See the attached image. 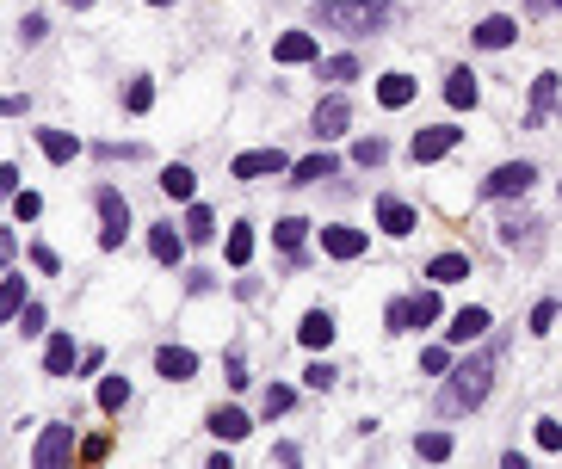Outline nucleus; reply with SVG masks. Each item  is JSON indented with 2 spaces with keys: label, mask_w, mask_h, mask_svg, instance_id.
I'll list each match as a JSON object with an SVG mask.
<instances>
[{
  "label": "nucleus",
  "mask_w": 562,
  "mask_h": 469,
  "mask_svg": "<svg viewBox=\"0 0 562 469\" xmlns=\"http://www.w3.org/2000/svg\"><path fill=\"white\" fill-rule=\"evenodd\" d=\"M68 7H75V13H87V7H93V0H68Z\"/></svg>",
  "instance_id": "49"
},
{
  "label": "nucleus",
  "mask_w": 562,
  "mask_h": 469,
  "mask_svg": "<svg viewBox=\"0 0 562 469\" xmlns=\"http://www.w3.org/2000/svg\"><path fill=\"white\" fill-rule=\"evenodd\" d=\"M161 192H167V198H180V204H192V192H198V173H192L186 161L161 167Z\"/></svg>",
  "instance_id": "25"
},
{
  "label": "nucleus",
  "mask_w": 562,
  "mask_h": 469,
  "mask_svg": "<svg viewBox=\"0 0 562 469\" xmlns=\"http://www.w3.org/2000/svg\"><path fill=\"white\" fill-rule=\"evenodd\" d=\"M155 371H161L167 383H192V377H198V352H186V346H161V352H155Z\"/></svg>",
  "instance_id": "13"
},
{
  "label": "nucleus",
  "mask_w": 562,
  "mask_h": 469,
  "mask_svg": "<svg viewBox=\"0 0 562 469\" xmlns=\"http://www.w3.org/2000/svg\"><path fill=\"white\" fill-rule=\"evenodd\" d=\"M186 235H192V241H210V235H217V216H210L198 198L186 204Z\"/></svg>",
  "instance_id": "33"
},
{
  "label": "nucleus",
  "mask_w": 562,
  "mask_h": 469,
  "mask_svg": "<svg viewBox=\"0 0 562 469\" xmlns=\"http://www.w3.org/2000/svg\"><path fill=\"white\" fill-rule=\"evenodd\" d=\"M297 340H303L309 352H322V346L334 340V315H328V309H309V315L297 321Z\"/></svg>",
  "instance_id": "22"
},
{
  "label": "nucleus",
  "mask_w": 562,
  "mask_h": 469,
  "mask_svg": "<svg viewBox=\"0 0 562 469\" xmlns=\"http://www.w3.org/2000/svg\"><path fill=\"white\" fill-rule=\"evenodd\" d=\"M223 254H229V266H248V260H254V229H248V223H235L229 241H223Z\"/></svg>",
  "instance_id": "28"
},
{
  "label": "nucleus",
  "mask_w": 562,
  "mask_h": 469,
  "mask_svg": "<svg viewBox=\"0 0 562 469\" xmlns=\"http://www.w3.org/2000/svg\"><path fill=\"white\" fill-rule=\"evenodd\" d=\"M538 445L544 451H562V420H538Z\"/></svg>",
  "instance_id": "44"
},
{
  "label": "nucleus",
  "mask_w": 562,
  "mask_h": 469,
  "mask_svg": "<svg viewBox=\"0 0 562 469\" xmlns=\"http://www.w3.org/2000/svg\"><path fill=\"white\" fill-rule=\"evenodd\" d=\"M353 161L359 167H383V161H390V142H383V136H359L353 142Z\"/></svg>",
  "instance_id": "31"
},
{
  "label": "nucleus",
  "mask_w": 562,
  "mask_h": 469,
  "mask_svg": "<svg viewBox=\"0 0 562 469\" xmlns=\"http://www.w3.org/2000/svg\"><path fill=\"white\" fill-rule=\"evenodd\" d=\"M451 451H458V445H451V432H420V439H414V457H427V463H445Z\"/></svg>",
  "instance_id": "29"
},
{
  "label": "nucleus",
  "mask_w": 562,
  "mask_h": 469,
  "mask_svg": "<svg viewBox=\"0 0 562 469\" xmlns=\"http://www.w3.org/2000/svg\"><path fill=\"white\" fill-rule=\"evenodd\" d=\"M427 278H433V284H458V278H470V254H433V260H427Z\"/></svg>",
  "instance_id": "27"
},
{
  "label": "nucleus",
  "mask_w": 562,
  "mask_h": 469,
  "mask_svg": "<svg viewBox=\"0 0 562 469\" xmlns=\"http://www.w3.org/2000/svg\"><path fill=\"white\" fill-rule=\"evenodd\" d=\"M315 75H322V81H353V75H359V56H328Z\"/></svg>",
  "instance_id": "37"
},
{
  "label": "nucleus",
  "mask_w": 562,
  "mask_h": 469,
  "mask_svg": "<svg viewBox=\"0 0 562 469\" xmlns=\"http://www.w3.org/2000/svg\"><path fill=\"white\" fill-rule=\"evenodd\" d=\"M470 38H476V50H507V44L519 38V25H513L507 13H488V19L470 31Z\"/></svg>",
  "instance_id": "15"
},
{
  "label": "nucleus",
  "mask_w": 562,
  "mask_h": 469,
  "mask_svg": "<svg viewBox=\"0 0 562 469\" xmlns=\"http://www.w3.org/2000/svg\"><path fill=\"white\" fill-rule=\"evenodd\" d=\"M365 247H371L365 229H346V223H328V229H322V254H328V260H359Z\"/></svg>",
  "instance_id": "10"
},
{
  "label": "nucleus",
  "mask_w": 562,
  "mask_h": 469,
  "mask_svg": "<svg viewBox=\"0 0 562 469\" xmlns=\"http://www.w3.org/2000/svg\"><path fill=\"white\" fill-rule=\"evenodd\" d=\"M377 229H383V235H414L420 216H414V204H402V198H377Z\"/></svg>",
  "instance_id": "12"
},
{
  "label": "nucleus",
  "mask_w": 562,
  "mask_h": 469,
  "mask_svg": "<svg viewBox=\"0 0 562 469\" xmlns=\"http://www.w3.org/2000/svg\"><path fill=\"white\" fill-rule=\"evenodd\" d=\"M408 99H414V81L402 75V68H390V75H377V105H383V112H402Z\"/></svg>",
  "instance_id": "19"
},
{
  "label": "nucleus",
  "mask_w": 562,
  "mask_h": 469,
  "mask_svg": "<svg viewBox=\"0 0 562 469\" xmlns=\"http://www.w3.org/2000/svg\"><path fill=\"white\" fill-rule=\"evenodd\" d=\"M420 371H427V377H445V371H451V352H445V346H427V352H420Z\"/></svg>",
  "instance_id": "43"
},
{
  "label": "nucleus",
  "mask_w": 562,
  "mask_h": 469,
  "mask_svg": "<svg viewBox=\"0 0 562 469\" xmlns=\"http://www.w3.org/2000/svg\"><path fill=\"white\" fill-rule=\"evenodd\" d=\"M0 192H7V198L19 192V167H13V161H0Z\"/></svg>",
  "instance_id": "45"
},
{
  "label": "nucleus",
  "mask_w": 562,
  "mask_h": 469,
  "mask_svg": "<svg viewBox=\"0 0 562 469\" xmlns=\"http://www.w3.org/2000/svg\"><path fill=\"white\" fill-rule=\"evenodd\" d=\"M556 112V75H538L532 81V112H525V130H544Z\"/></svg>",
  "instance_id": "18"
},
{
  "label": "nucleus",
  "mask_w": 562,
  "mask_h": 469,
  "mask_svg": "<svg viewBox=\"0 0 562 469\" xmlns=\"http://www.w3.org/2000/svg\"><path fill=\"white\" fill-rule=\"evenodd\" d=\"M149 105H155V81H130V87H124V112H136V118H143Z\"/></svg>",
  "instance_id": "36"
},
{
  "label": "nucleus",
  "mask_w": 562,
  "mask_h": 469,
  "mask_svg": "<svg viewBox=\"0 0 562 469\" xmlns=\"http://www.w3.org/2000/svg\"><path fill=\"white\" fill-rule=\"evenodd\" d=\"M31 266H38V272H56V266H62V260H56V254H50V247H31Z\"/></svg>",
  "instance_id": "47"
},
{
  "label": "nucleus",
  "mask_w": 562,
  "mask_h": 469,
  "mask_svg": "<svg viewBox=\"0 0 562 469\" xmlns=\"http://www.w3.org/2000/svg\"><path fill=\"white\" fill-rule=\"evenodd\" d=\"M303 383H309V389H334V383H340V371L328 365V358H315V365L303 371Z\"/></svg>",
  "instance_id": "40"
},
{
  "label": "nucleus",
  "mask_w": 562,
  "mask_h": 469,
  "mask_svg": "<svg viewBox=\"0 0 562 469\" xmlns=\"http://www.w3.org/2000/svg\"><path fill=\"white\" fill-rule=\"evenodd\" d=\"M488 328H495V315H488L482 303H470V309H458V315H451V328H445V340H451V346H470V340H482Z\"/></svg>",
  "instance_id": "11"
},
{
  "label": "nucleus",
  "mask_w": 562,
  "mask_h": 469,
  "mask_svg": "<svg viewBox=\"0 0 562 469\" xmlns=\"http://www.w3.org/2000/svg\"><path fill=\"white\" fill-rule=\"evenodd\" d=\"M383 321H390V334L433 328V321H439V284H433V291H414V297H396L390 309H383Z\"/></svg>",
  "instance_id": "4"
},
{
  "label": "nucleus",
  "mask_w": 562,
  "mask_h": 469,
  "mask_svg": "<svg viewBox=\"0 0 562 469\" xmlns=\"http://www.w3.org/2000/svg\"><path fill=\"white\" fill-rule=\"evenodd\" d=\"M445 105H451V112H470V105H476V75H470V68H451V75H445Z\"/></svg>",
  "instance_id": "24"
},
{
  "label": "nucleus",
  "mask_w": 562,
  "mask_h": 469,
  "mask_svg": "<svg viewBox=\"0 0 562 469\" xmlns=\"http://www.w3.org/2000/svg\"><path fill=\"white\" fill-rule=\"evenodd\" d=\"M44 31H50L44 13H25V19H19V44H44Z\"/></svg>",
  "instance_id": "42"
},
{
  "label": "nucleus",
  "mask_w": 562,
  "mask_h": 469,
  "mask_svg": "<svg viewBox=\"0 0 562 469\" xmlns=\"http://www.w3.org/2000/svg\"><path fill=\"white\" fill-rule=\"evenodd\" d=\"M458 124H427V130H414V142H408V155H414V167H427V161H445L451 149H458Z\"/></svg>",
  "instance_id": "6"
},
{
  "label": "nucleus",
  "mask_w": 562,
  "mask_h": 469,
  "mask_svg": "<svg viewBox=\"0 0 562 469\" xmlns=\"http://www.w3.org/2000/svg\"><path fill=\"white\" fill-rule=\"evenodd\" d=\"M272 62H285V68H297V62H315V38H309V31H285V38L272 44Z\"/></svg>",
  "instance_id": "21"
},
{
  "label": "nucleus",
  "mask_w": 562,
  "mask_h": 469,
  "mask_svg": "<svg viewBox=\"0 0 562 469\" xmlns=\"http://www.w3.org/2000/svg\"><path fill=\"white\" fill-rule=\"evenodd\" d=\"M334 173H340V161L322 149V155H303V161L291 167V186H315V179H334Z\"/></svg>",
  "instance_id": "23"
},
{
  "label": "nucleus",
  "mask_w": 562,
  "mask_h": 469,
  "mask_svg": "<svg viewBox=\"0 0 562 469\" xmlns=\"http://www.w3.org/2000/svg\"><path fill=\"white\" fill-rule=\"evenodd\" d=\"M291 167H297V161H291L285 149H248V155L229 161L235 179H272V173H291Z\"/></svg>",
  "instance_id": "7"
},
{
  "label": "nucleus",
  "mask_w": 562,
  "mask_h": 469,
  "mask_svg": "<svg viewBox=\"0 0 562 469\" xmlns=\"http://www.w3.org/2000/svg\"><path fill=\"white\" fill-rule=\"evenodd\" d=\"M532 179H538L532 161H501L495 173L482 179V198H525V192H532Z\"/></svg>",
  "instance_id": "5"
},
{
  "label": "nucleus",
  "mask_w": 562,
  "mask_h": 469,
  "mask_svg": "<svg viewBox=\"0 0 562 469\" xmlns=\"http://www.w3.org/2000/svg\"><path fill=\"white\" fill-rule=\"evenodd\" d=\"M68 457H75V426H68V420L44 426V439H38V451H31V463H38V469H62Z\"/></svg>",
  "instance_id": "8"
},
{
  "label": "nucleus",
  "mask_w": 562,
  "mask_h": 469,
  "mask_svg": "<svg viewBox=\"0 0 562 469\" xmlns=\"http://www.w3.org/2000/svg\"><path fill=\"white\" fill-rule=\"evenodd\" d=\"M75 334H50V346H44V377H68L75 371Z\"/></svg>",
  "instance_id": "20"
},
{
  "label": "nucleus",
  "mask_w": 562,
  "mask_h": 469,
  "mask_svg": "<svg viewBox=\"0 0 562 469\" xmlns=\"http://www.w3.org/2000/svg\"><path fill=\"white\" fill-rule=\"evenodd\" d=\"M550 328H556V297H544V303L532 309V328H525V334H538V340H544Z\"/></svg>",
  "instance_id": "41"
},
{
  "label": "nucleus",
  "mask_w": 562,
  "mask_h": 469,
  "mask_svg": "<svg viewBox=\"0 0 562 469\" xmlns=\"http://www.w3.org/2000/svg\"><path fill=\"white\" fill-rule=\"evenodd\" d=\"M229 383H235V389H248V365H241V352H229Z\"/></svg>",
  "instance_id": "48"
},
{
  "label": "nucleus",
  "mask_w": 562,
  "mask_h": 469,
  "mask_svg": "<svg viewBox=\"0 0 562 469\" xmlns=\"http://www.w3.org/2000/svg\"><path fill=\"white\" fill-rule=\"evenodd\" d=\"M303 235H309V223H303V216H285V223H272V241L285 247V254H297V247H303Z\"/></svg>",
  "instance_id": "32"
},
{
  "label": "nucleus",
  "mask_w": 562,
  "mask_h": 469,
  "mask_svg": "<svg viewBox=\"0 0 562 469\" xmlns=\"http://www.w3.org/2000/svg\"><path fill=\"white\" fill-rule=\"evenodd\" d=\"M556 192H562V179H556Z\"/></svg>",
  "instance_id": "51"
},
{
  "label": "nucleus",
  "mask_w": 562,
  "mask_h": 469,
  "mask_svg": "<svg viewBox=\"0 0 562 469\" xmlns=\"http://www.w3.org/2000/svg\"><path fill=\"white\" fill-rule=\"evenodd\" d=\"M346 124H353V99H346V93H328L322 105H315V136H322V142L346 136Z\"/></svg>",
  "instance_id": "9"
},
{
  "label": "nucleus",
  "mask_w": 562,
  "mask_h": 469,
  "mask_svg": "<svg viewBox=\"0 0 562 469\" xmlns=\"http://www.w3.org/2000/svg\"><path fill=\"white\" fill-rule=\"evenodd\" d=\"M13 216H19V223H38V216H44V198H38V192H13Z\"/></svg>",
  "instance_id": "39"
},
{
  "label": "nucleus",
  "mask_w": 562,
  "mask_h": 469,
  "mask_svg": "<svg viewBox=\"0 0 562 469\" xmlns=\"http://www.w3.org/2000/svg\"><path fill=\"white\" fill-rule=\"evenodd\" d=\"M204 426L217 432L223 445H235V439H248V432H254V426H248V414H241V408H210V414H204Z\"/></svg>",
  "instance_id": "17"
},
{
  "label": "nucleus",
  "mask_w": 562,
  "mask_h": 469,
  "mask_svg": "<svg viewBox=\"0 0 562 469\" xmlns=\"http://www.w3.org/2000/svg\"><path fill=\"white\" fill-rule=\"evenodd\" d=\"M544 223H538V216H507V223H501V247H519V254H538V235Z\"/></svg>",
  "instance_id": "14"
},
{
  "label": "nucleus",
  "mask_w": 562,
  "mask_h": 469,
  "mask_svg": "<svg viewBox=\"0 0 562 469\" xmlns=\"http://www.w3.org/2000/svg\"><path fill=\"white\" fill-rule=\"evenodd\" d=\"M124 402H130V383H124V377H105V383H99V408H105V414H118Z\"/></svg>",
  "instance_id": "34"
},
{
  "label": "nucleus",
  "mask_w": 562,
  "mask_h": 469,
  "mask_svg": "<svg viewBox=\"0 0 562 469\" xmlns=\"http://www.w3.org/2000/svg\"><path fill=\"white\" fill-rule=\"evenodd\" d=\"M38 149H44V155H50L56 167H68V161H75V155H81V142H75V136H68V130H38Z\"/></svg>",
  "instance_id": "26"
},
{
  "label": "nucleus",
  "mask_w": 562,
  "mask_h": 469,
  "mask_svg": "<svg viewBox=\"0 0 562 469\" xmlns=\"http://www.w3.org/2000/svg\"><path fill=\"white\" fill-rule=\"evenodd\" d=\"M31 297H25V272H7V278H0V309H7V321L25 309Z\"/></svg>",
  "instance_id": "30"
},
{
  "label": "nucleus",
  "mask_w": 562,
  "mask_h": 469,
  "mask_svg": "<svg viewBox=\"0 0 562 469\" xmlns=\"http://www.w3.org/2000/svg\"><path fill=\"white\" fill-rule=\"evenodd\" d=\"M495 365H501V352H495V346H482V352L458 358V365L445 371L439 414L451 420V414H470V408H482V402H488V389H495Z\"/></svg>",
  "instance_id": "1"
},
{
  "label": "nucleus",
  "mask_w": 562,
  "mask_h": 469,
  "mask_svg": "<svg viewBox=\"0 0 562 469\" xmlns=\"http://www.w3.org/2000/svg\"><path fill=\"white\" fill-rule=\"evenodd\" d=\"M291 402H297V389H291V383H272V389L260 395V408H266V420H272V414H291Z\"/></svg>",
  "instance_id": "35"
},
{
  "label": "nucleus",
  "mask_w": 562,
  "mask_h": 469,
  "mask_svg": "<svg viewBox=\"0 0 562 469\" xmlns=\"http://www.w3.org/2000/svg\"><path fill=\"white\" fill-rule=\"evenodd\" d=\"M186 241H192V235H173V223H155V229H149V254H155L161 266H180V260H186Z\"/></svg>",
  "instance_id": "16"
},
{
  "label": "nucleus",
  "mask_w": 562,
  "mask_h": 469,
  "mask_svg": "<svg viewBox=\"0 0 562 469\" xmlns=\"http://www.w3.org/2000/svg\"><path fill=\"white\" fill-rule=\"evenodd\" d=\"M525 13H532V19H550V13H562V0H525Z\"/></svg>",
  "instance_id": "46"
},
{
  "label": "nucleus",
  "mask_w": 562,
  "mask_h": 469,
  "mask_svg": "<svg viewBox=\"0 0 562 469\" xmlns=\"http://www.w3.org/2000/svg\"><path fill=\"white\" fill-rule=\"evenodd\" d=\"M149 7H173V0H149Z\"/></svg>",
  "instance_id": "50"
},
{
  "label": "nucleus",
  "mask_w": 562,
  "mask_h": 469,
  "mask_svg": "<svg viewBox=\"0 0 562 469\" xmlns=\"http://www.w3.org/2000/svg\"><path fill=\"white\" fill-rule=\"evenodd\" d=\"M390 19H396V7H383V0H322V7H315V25H322V31H346V38L383 31Z\"/></svg>",
  "instance_id": "2"
},
{
  "label": "nucleus",
  "mask_w": 562,
  "mask_h": 469,
  "mask_svg": "<svg viewBox=\"0 0 562 469\" xmlns=\"http://www.w3.org/2000/svg\"><path fill=\"white\" fill-rule=\"evenodd\" d=\"M13 328H19L25 340H38V334H44V303H25V309L13 315Z\"/></svg>",
  "instance_id": "38"
},
{
  "label": "nucleus",
  "mask_w": 562,
  "mask_h": 469,
  "mask_svg": "<svg viewBox=\"0 0 562 469\" xmlns=\"http://www.w3.org/2000/svg\"><path fill=\"white\" fill-rule=\"evenodd\" d=\"M93 210H99V247H105V254H118L124 235H130V204H124V192L118 186H99L93 192Z\"/></svg>",
  "instance_id": "3"
}]
</instances>
